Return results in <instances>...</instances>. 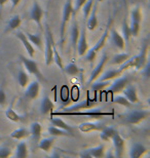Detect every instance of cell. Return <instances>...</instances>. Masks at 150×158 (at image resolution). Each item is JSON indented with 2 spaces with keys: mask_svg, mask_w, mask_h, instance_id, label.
Instances as JSON below:
<instances>
[{
  "mask_svg": "<svg viewBox=\"0 0 150 158\" xmlns=\"http://www.w3.org/2000/svg\"><path fill=\"white\" fill-rule=\"evenodd\" d=\"M148 41H145L144 45L142 46L139 55H137L133 58H130L126 62H124L122 65H120V70L124 72L130 68H135L136 70H141L144 67V65L147 62V52H148Z\"/></svg>",
  "mask_w": 150,
  "mask_h": 158,
  "instance_id": "cell-1",
  "label": "cell"
},
{
  "mask_svg": "<svg viewBox=\"0 0 150 158\" xmlns=\"http://www.w3.org/2000/svg\"><path fill=\"white\" fill-rule=\"evenodd\" d=\"M111 25H112V18L109 17V20H108V23H107V26H106V29H105L104 33L102 34L101 38L97 41V43H96L91 49H88L87 53L84 55L85 56V60H87L88 63H91V64H92V63L95 62L96 58H97L98 52H100V50L105 46V44H106V41L108 39V37H109Z\"/></svg>",
  "mask_w": 150,
  "mask_h": 158,
  "instance_id": "cell-2",
  "label": "cell"
},
{
  "mask_svg": "<svg viewBox=\"0 0 150 158\" xmlns=\"http://www.w3.org/2000/svg\"><path fill=\"white\" fill-rule=\"evenodd\" d=\"M72 14H73V1L72 0H66L65 4L63 6L62 22H61V27H60V42L62 47L64 45V42H65L67 25H68L69 21L71 20Z\"/></svg>",
  "mask_w": 150,
  "mask_h": 158,
  "instance_id": "cell-3",
  "label": "cell"
},
{
  "mask_svg": "<svg viewBox=\"0 0 150 158\" xmlns=\"http://www.w3.org/2000/svg\"><path fill=\"white\" fill-rule=\"evenodd\" d=\"M54 116H90L92 118H100L104 117V116H113V112H105L99 109L88 110V111H63V112H56L53 113Z\"/></svg>",
  "mask_w": 150,
  "mask_h": 158,
  "instance_id": "cell-4",
  "label": "cell"
},
{
  "mask_svg": "<svg viewBox=\"0 0 150 158\" xmlns=\"http://www.w3.org/2000/svg\"><path fill=\"white\" fill-rule=\"evenodd\" d=\"M20 60L24 66V69L28 72V73L31 75H34V76L37 78L38 81H45V77L43 76L42 72L40 71L39 67H38V64L33 59L27 58V56L21 55Z\"/></svg>",
  "mask_w": 150,
  "mask_h": 158,
  "instance_id": "cell-5",
  "label": "cell"
},
{
  "mask_svg": "<svg viewBox=\"0 0 150 158\" xmlns=\"http://www.w3.org/2000/svg\"><path fill=\"white\" fill-rule=\"evenodd\" d=\"M54 39L53 33L50 31L49 25L45 27V38H44V61H45L46 66H50L54 63V49H53V41Z\"/></svg>",
  "mask_w": 150,
  "mask_h": 158,
  "instance_id": "cell-6",
  "label": "cell"
},
{
  "mask_svg": "<svg viewBox=\"0 0 150 158\" xmlns=\"http://www.w3.org/2000/svg\"><path fill=\"white\" fill-rule=\"evenodd\" d=\"M149 117L148 110H133L130 113H127L124 117V121L129 124H139L142 121H144Z\"/></svg>",
  "mask_w": 150,
  "mask_h": 158,
  "instance_id": "cell-7",
  "label": "cell"
},
{
  "mask_svg": "<svg viewBox=\"0 0 150 158\" xmlns=\"http://www.w3.org/2000/svg\"><path fill=\"white\" fill-rule=\"evenodd\" d=\"M44 15L43 8L38 3V1H33L32 3V7L30 9V20L34 22L40 29H42V19Z\"/></svg>",
  "mask_w": 150,
  "mask_h": 158,
  "instance_id": "cell-8",
  "label": "cell"
},
{
  "mask_svg": "<svg viewBox=\"0 0 150 158\" xmlns=\"http://www.w3.org/2000/svg\"><path fill=\"white\" fill-rule=\"evenodd\" d=\"M112 143L114 147V155L115 157H122L126 149V140L121 137L118 131L115 132V135L112 137Z\"/></svg>",
  "mask_w": 150,
  "mask_h": 158,
  "instance_id": "cell-9",
  "label": "cell"
},
{
  "mask_svg": "<svg viewBox=\"0 0 150 158\" xmlns=\"http://www.w3.org/2000/svg\"><path fill=\"white\" fill-rule=\"evenodd\" d=\"M40 93V81L34 80L26 86V90L24 93V97L27 100L33 101L36 100Z\"/></svg>",
  "mask_w": 150,
  "mask_h": 158,
  "instance_id": "cell-10",
  "label": "cell"
},
{
  "mask_svg": "<svg viewBox=\"0 0 150 158\" xmlns=\"http://www.w3.org/2000/svg\"><path fill=\"white\" fill-rule=\"evenodd\" d=\"M77 52L80 56H84L87 53L88 49V36H87V27H82L80 30V34H79V38L77 41Z\"/></svg>",
  "mask_w": 150,
  "mask_h": 158,
  "instance_id": "cell-11",
  "label": "cell"
},
{
  "mask_svg": "<svg viewBox=\"0 0 150 158\" xmlns=\"http://www.w3.org/2000/svg\"><path fill=\"white\" fill-rule=\"evenodd\" d=\"M15 35L19 40H20V42L23 44L24 48L26 49L28 56H29V58L34 59V56H35V47L32 45V43L29 41V39L27 38V36L25 35V33L23 32V31L19 30V31L15 32Z\"/></svg>",
  "mask_w": 150,
  "mask_h": 158,
  "instance_id": "cell-12",
  "label": "cell"
},
{
  "mask_svg": "<svg viewBox=\"0 0 150 158\" xmlns=\"http://www.w3.org/2000/svg\"><path fill=\"white\" fill-rule=\"evenodd\" d=\"M98 1L95 0L94 5H92V8L88 15V18L87 19V24H85V27H87L88 30L90 31H95L96 28L98 27L99 25V21H98V15H97V11H98Z\"/></svg>",
  "mask_w": 150,
  "mask_h": 158,
  "instance_id": "cell-13",
  "label": "cell"
},
{
  "mask_svg": "<svg viewBox=\"0 0 150 158\" xmlns=\"http://www.w3.org/2000/svg\"><path fill=\"white\" fill-rule=\"evenodd\" d=\"M107 60H108L107 53L104 52L103 56H101L100 61L98 62V64L96 65V67L94 68V70L92 71V74H91V76H90V79H88V84H91L92 82H94L96 79H97L102 74V72H103V70H104L105 64H106V62H107Z\"/></svg>",
  "mask_w": 150,
  "mask_h": 158,
  "instance_id": "cell-14",
  "label": "cell"
},
{
  "mask_svg": "<svg viewBox=\"0 0 150 158\" xmlns=\"http://www.w3.org/2000/svg\"><path fill=\"white\" fill-rule=\"evenodd\" d=\"M105 123L103 122H94V121H87L82 122L78 125V129L81 132L88 134L92 131H101L104 128Z\"/></svg>",
  "mask_w": 150,
  "mask_h": 158,
  "instance_id": "cell-15",
  "label": "cell"
},
{
  "mask_svg": "<svg viewBox=\"0 0 150 158\" xmlns=\"http://www.w3.org/2000/svg\"><path fill=\"white\" fill-rule=\"evenodd\" d=\"M109 35H110V40H111V43L114 47H116L117 49L119 50H123L124 47H126V43H124V39L122 35L117 31L115 28H110V32H109Z\"/></svg>",
  "mask_w": 150,
  "mask_h": 158,
  "instance_id": "cell-16",
  "label": "cell"
},
{
  "mask_svg": "<svg viewBox=\"0 0 150 158\" xmlns=\"http://www.w3.org/2000/svg\"><path fill=\"white\" fill-rule=\"evenodd\" d=\"M130 81H131V79L127 75L122 76V77H117V79L113 82V83H110L111 85L109 87V91L112 94L120 93V91H122L123 88L130 83Z\"/></svg>",
  "mask_w": 150,
  "mask_h": 158,
  "instance_id": "cell-17",
  "label": "cell"
},
{
  "mask_svg": "<svg viewBox=\"0 0 150 158\" xmlns=\"http://www.w3.org/2000/svg\"><path fill=\"white\" fill-rule=\"evenodd\" d=\"M122 91H123V96L126 97L132 104H137L140 102L138 91H137V88L135 85H132L129 83L123 88Z\"/></svg>",
  "mask_w": 150,
  "mask_h": 158,
  "instance_id": "cell-18",
  "label": "cell"
},
{
  "mask_svg": "<svg viewBox=\"0 0 150 158\" xmlns=\"http://www.w3.org/2000/svg\"><path fill=\"white\" fill-rule=\"evenodd\" d=\"M147 151H148V149L143 144L135 143L132 147H131L129 156L131 158H139V157L144 156L145 154L147 153Z\"/></svg>",
  "mask_w": 150,
  "mask_h": 158,
  "instance_id": "cell-19",
  "label": "cell"
},
{
  "mask_svg": "<svg viewBox=\"0 0 150 158\" xmlns=\"http://www.w3.org/2000/svg\"><path fill=\"white\" fill-rule=\"evenodd\" d=\"M54 109H55V104L50 100V98L45 94L40 102V113L42 115H47L49 113H52Z\"/></svg>",
  "mask_w": 150,
  "mask_h": 158,
  "instance_id": "cell-20",
  "label": "cell"
},
{
  "mask_svg": "<svg viewBox=\"0 0 150 158\" xmlns=\"http://www.w3.org/2000/svg\"><path fill=\"white\" fill-rule=\"evenodd\" d=\"M96 105V102L92 100H85V101H82V102L78 103V104H75L73 106H70V107H66L65 108V111H80V110H84V109H91L92 107H95Z\"/></svg>",
  "mask_w": 150,
  "mask_h": 158,
  "instance_id": "cell-21",
  "label": "cell"
},
{
  "mask_svg": "<svg viewBox=\"0 0 150 158\" xmlns=\"http://www.w3.org/2000/svg\"><path fill=\"white\" fill-rule=\"evenodd\" d=\"M55 142H56V137L40 139V140L38 141V148H39L40 150H42L43 152L49 153L53 150Z\"/></svg>",
  "mask_w": 150,
  "mask_h": 158,
  "instance_id": "cell-22",
  "label": "cell"
},
{
  "mask_svg": "<svg viewBox=\"0 0 150 158\" xmlns=\"http://www.w3.org/2000/svg\"><path fill=\"white\" fill-rule=\"evenodd\" d=\"M123 72L120 70V69H111V70H108L106 72H104L103 74H101L96 80L99 81H105V80H112V79H115L117 77H119L122 75Z\"/></svg>",
  "mask_w": 150,
  "mask_h": 158,
  "instance_id": "cell-23",
  "label": "cell"
},
{
  "mask_svg": "<svg viewBox=\"0 0 150 158\" xmlns=\"http://www.w3.org/2000/svg\"><path fill=\"white\" fill-rule=\"evenodd\" d=\"M24 33L35 48H38L39 50L43 49V40L40 34H33L30 32H24Z\"/></svg>",
  "mask_w": 150,
  "mask_h": 158,
  "instance_id": "cell-24",
  "label": "cell"
},
{
  "mask_svg": "<svg viewBox=\"0 0 150 158\" xmlns=\"http://www.w3.org/2000/svg\"><path fill=\"white\" fill-rule=\"evenodd\" d=\"M29 131H30L31 137L33 138L35 141L38 142L41 138V134H42V125L37 121L32 122L31 125H30Z\"/></svg>",
  "mask_w": 150,
  "mask_h": 158,
  "instance_id": "cell-25",
  "label": "cell"
},
{
  "mask_svg": "<svg viewBox=\"0 0 150 158\" xmlns=\"http://www.w3.org/2000/svg\"><path fill=\"white\" fill-rule=\"evenodd\" d=\"M5 117L7 118L9 121H12V122H21L24 120V116L19 114L18 112H15V110L14 109L12 105L5 110Z\"/></svg>",
  "mask_w": 150,
  "mask_h": 158,
  "instance_id": "cell-26",
  "label": "cell"
},
{
  "mask_svg": "<svg viewBox=\"0 0 150 158\" xmlns=\"http://www.w3.org/2000/svg\"><path fill=\"white\" fill-rule=\"evenodd\" d=\"M21 24H22V18H21V15H12V17L11 18V20L8 21L7 25H6L5 33L11 32V31L18 29V28L21 26Z\"/></svg>",
  "mask_w": 150,
  "mask_h": 158,
  "instance_id": "cell-27",
  "label": "cell"
},
{
  "mask_svg": "<svg viewBox=\"0 0 150 158\" xmlns=\"http://www.w3.org/2000/svg\"><path fill=\"white\" fill-rule=\"evenodd\" d=\"M47 132H49L52 137H73V134H71V132L64 131V129L57 127L55 125L49 126V127H47Z\"/></svg>",
  "mask_w": 150,
  "mask_h": 158,
  "instance_id": "cell-28",
  "label": "cell"
},
{
  "mask_svg": "<svg viewBox=\"0 0 150 158\" xmlns=\"http://www.w3.org/2000/svg\"><path fill=\"white\" fill-rule=\"evenodd\" d=\"M28 137H30V131L29 129L25 127H19L17 129H15V131H12L11 134V138L18 141L24 140V139H26Z\"/></svg>",
  "mask_w": 150,
  "mask_h": 158,
  "instance_id": "cell-29",
  "label": "cell"
},
{
  "mask_svg": "<svg viewBox=\"0 0 150 158\" xmlns=\"http://www.w3.org/2000/svg\"><path fill=\"white\" fill-rule=\"evenodd\" d=\"M79 34H80V28L78 26L77 21H74L71 27V44L75 50H76V45H77V41L79 38Z\"/></svg>",
  "mask_w": 150,
  "mask_h": 158,
  "instance_id": "cell-30",
  "label": "cell"
},
{
  "mask_svg": "<svg viewBox=\"0 0 150 158\" xmlns=\"http://www.w3.org/2000/svg\"><path fill=\"white\" fill-rule=\"evenodd\" d=\"M17 81L19 85L22 87V88H26V86L29 84V81H30V78H29V74L25 71V69H21L20 71L18 72L17 74Z\"/></svg>",
  "mask_w": 150,
  "mask_h": 158,
  "instance_id": "cell-31",
  "label": "cell"
},
{
  "mask_svg": "<svg viewBox=\"0 0 150 158\" xmlns=\"http://www.w3.org/2000/svg\"><path fill=\"white\" fill-rule=\"evenodd\" d=\"M116 131H117L113 127V126H107V125H105L104 128L100 131V138H101V140H103L105 142L111 140L113 135H115Z\"/></svg>",
  "mask_w": 150,
  "mask_h": 158,
  "instance_id": "cell-32",
  "label": "cell"
},
{
  "mask_svg": "<svg viewBox=\"0 0 150 158\" xmlns=\"http://www.w3.org/2000/svg\"><path fill=\"white\" fill-rule=\"evenodd\" d=\"M88 153H90L91 158L94 157V158H102V157H105V152H106V148L103 144L102 145H98L96 147H92L88 149Z\"/></svg>",
  "mask_w": 150,
  "mask_h": 158,
  "instance_id": "cell-33",
  "label": "cell"
},
{
  "mask_svg": "<svg viewBox=\"0 0 150 158\" xmlns=\"http://www.w3.org/2000/svg\"><path fill=\"white\" fill-rule=\"evenodd\" d=\"M50 122H52L53 125L57 126V127L62 128V129H64V131H69V132H71V134H73V127H72L71 125H69L68 123H66L63 119H61L59 117L50 118Z\"/></svg>",
  "mask_w": 150,
  "mask_h": 158,
  "instance_id": "cell-34",
  "label": "cell"
},
{
  "mask_svg": "<svg viewBox=\"0 0 150 158\" xmlns=\"http://www.w3.org/2000/svg\"><path fill=\"white\" fill-rule=\"evenodd\" d=\"M121 30H122V37L124 39V43H126V46L129 45V41L131 38V33H130V27H129V19L127 17L123 18L122 21V25H121Z\"/></svg>",
  "mask_w": 150,
  "mask_h": 158,
  "instance_id": "cell-35",
  "label": "cell"
},
{
  "mask_svg": "<svg viewBox=\"0 0 150 158\" xmlns=\"http://www.w3.org/2000/svg\"><path fill=\"white\" fill-rule=\"evenodd\" d=\"M142 20H143V14L141 7L140 6H136V7L132 8V10L130 12V21L141 23Z\"/></svg>",
  "mask_w": 150,
  "mask_h": 158,
  "instance_id": "cell-36",
  "label": "cell"
},
{
  "mask_svg": "<svg viewBox=\"0 0 150 158\" xmlns=\"http://www.w3.org/2000/svg\"><path fill=\"white\" fill-rule=\"evenodd\" d=\"M28 146L25 142H21L17 145V148H15V157L18 158H25L28 156Z\"/></svg>",
  "mask_w": 150,
  "mask_h": 158,
  "instance_id": "cell-37",
  "label": "cell"
},
{
  "mask_svg": "<svg viewBox=\"0 0 150 158\" xmlns=\"http://www.w3.org/2000/svg\"><path fill=\"white\" fill-rule=\"evenodd\" d=\"M131 58L130 53L127 52H120L117 53L112 58V64L114 65H122L124 62H126L127 60Z\"/></svg>",
  "mask_w": 150,
  "mask_h": 158,
  "instance_id": "cell-38",
  "label": "cell"
},
{
  "mask_svg": "<svg viewBox=\"0 0 150 158\" xmlns=\"http://www.w3.org/2000/svg\"><path fill=\"white\" fill-rule=\"evenodd\" d=\"M63 72L68 75H71V76H74V75H77L79 73V68L75 63H70V64L64 66Z\"/></svg>",
  "mask_w": 150,
  "mask_h": 158,
  "instance_id": "cell-39",
  "label": "cell"
},
{
  "mask_svg": "<svg viewBox=\"0 0 150 158\" xmlns=\"http://www.w3.org/2000/svg\"><path fill=\"white\" fill-rule=\"evenodd\" d=\"M112 102L118 104V105H120V106L126 107V108H130V107H132V105H133V104L131 103L126 97L120 96V94H116V96H114Z\"/></svg>",
  "mask_w": 150,
  "mask_h": 158,
  "instance_id": "cell-40",
  "label": "cell"
},
{
  "mask_svg": "<svg viewBox=\"0 0 150 158\" xmlns=\"http://www.w3.org/2000/svg\"><path fill=\"white\" fill-rule=\"evenodd\" d=\"M110 84V80H105V81H99V80H95L94 82H92V90L94 91H100L103 89L104 87L108 86Z\"/></svg>",
  "mask_w": 150,
  "mask_h": 158,
  "instance_id": "cell-41",
  "label": "cell"
},
{
  "mask_svg": "<svg viewBox=\"0 0 150 158\" xmlns=\"http://www.w3.org/2000/svg\"><path fill=\"white\" fill-rule=\"evenodd\" d=\"M129 27H130V33L131 37H137L139 35L140 29H141V23H137V22H131L129 21Z\"/></svg>",
  "mask_w": 150,
  "mask_h": 158,
  "instance_id": "cell-42",
  "label": "cell"
},
{
  "mask_svg": "<svg viewBox=\"0 0 150 158\" xmlns=\"http://www.w3.org/2000/svg\"><path fill=\"white\" fill-rule=\"evenodd\" d=\"M94 2H95V0H87V2L84 3V6H82L81 10H82V14H84V20H87V19L88 18V15H90V12L92 10V8Z\"/></svg>",
  "mask_w": 150,
  "mask_h": 158,
  "instance_id": "cell-43",
  "label": "cell"
},
{
  "mask_svg": "<svg viewBox=\"0 0 150 158\" xmlns=\"http://www.w3.org/2000/svg\"><path fill=\"white\" fill-rule=\"evenodd\" d=\"M87 2V0H75L73 2V14H72V17H76L78 15V12L81 10L82 6L84 5V3Z\"/></svg>",
  "mask_w": 150,
  "mask_h": 158,
  "instance_id": "cell-44",
  "label": "cell"
},
{
  "mask_svg": "<svg viewBox=\"0 0 150 158\" xmlns=\"http://www.w3.org/2000/svg\"><path fill=\"white\" fill-rule=\"evenodd\" d=\"M12 155V151L7 146H1L0 147V158H6Z\"/></svg>",
  "mask_w": 150,
  "mask_h": 158,
  "instance_id": "cell-45",
  "label": "cell"
},
{
  "mask_svg": "<svg viewBox=\"0 0 150 158\" xmlns=\"http://www.w3.org/2000/svg\"><path fill=\"white\" fill-rule=\"evenodd\" d=\"M6 103H7V97L5 90L3 87H0V107H5Z\"/></svg>",
  "mask_w": 150,
  "mask_h": 158,
  "instance_id": "cell-46",
  "label": "cell"
},
{
  "mask_svg": "<svg viewBox=\"0 0 150 158\" xmlns=\"http://www.w3.org/2000/svg\"><path fill=\"white\" fill-rule=\"evenodd\" d=\"M141 70H142L143 75H144V77L146 79H148L149 76H150V72H149V70H150V63L148 61L146 62V64L144 65V67H143Z\"/></svg>",
  "mask_w": 150,
  "mask_h": 158,
  "instance_id": "cell-47",
  "label": "cell"
},
{
  "mask_svg": "<svg viewBox=\"0 0 150 158\" xmlns=\"http://www.w3.org/2000/svg\"><path fill=\"white\" fill-rule=\"evenodd\" d=\"M22 1V0H11V5H12V7H17V6L20 4V2Z\"/></svg>",
  "mask_w": 150,
  "mask_h": 158,
  "instance_id": "cell-48",
  "label": "cell"
},
{
  "mask_svg": "<svg viewBox=\"0 0 150 158\" xmlns=\"http://www.w3.org/2000/svg\"><path fill=\"white\" fill-rule=\"evenodd\" d=\"M50 157H61V153L58 152V149L54 150V153L50 154Z\"/></svg>",
  "mask_w": 150,
  "mask_h": 158,
  "instance_id": "cell-49",
  "label": "cell"
},
{
  "mask_svg": "<svg viewBox=\"0 0 150 158\" xmlns=\"http://www.w3.org/2000/svg\"><path fill=\"white\" fill-rule=\"evenodd\" d=\"M8 1H9V0H0V8H2Z\"/></svg>",
  "mask_w": 150,
  "mask_h": 158,
  "instance_id": "cell-50",
  "label": "cell"
},
{
  "mask_svg": "<svg viewBox=\"0 0 150 158\" xmlns=\"http://www.w3.org/2000/svg\"><path fill=\"white\" fill-rule=\"evenodd\" d=\"M97 1H98V2H102L103 0H97Z\"/></svg>",
  "mask_w": 150,
  "mask_h": 158,
  "instance_id": "cell-51",
  "label": "cell"
},
{
  "mask_svg": "<svg viewBox=\"0 0 150 158\" xmlns=\"http://www.w3.org/2000/svg\"><path fill=\"white\" fill-rule=\"evenodd\" d=\"M123 1H126V0H123Z\"/></svg>",
  "mask_w": 150,
  "mask_h": 158,
  "instance_id": "cell-52",
  "label": "cell"
}]
</instances>
